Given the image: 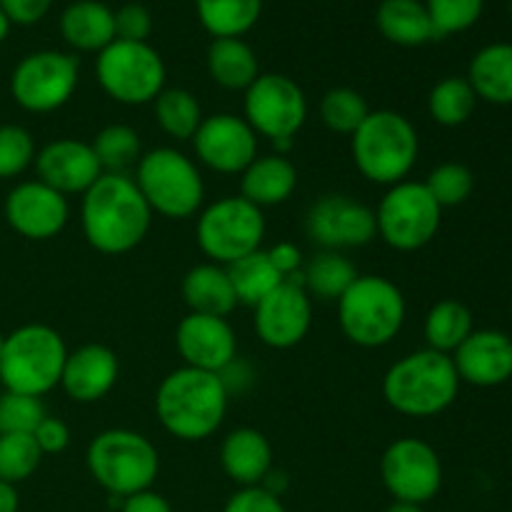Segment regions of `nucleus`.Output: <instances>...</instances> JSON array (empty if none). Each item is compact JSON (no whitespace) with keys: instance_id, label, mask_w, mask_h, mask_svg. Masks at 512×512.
I'll return each mask as SVG.
<instances>
[{"instance_id":"nucleus-1","label":"nucleus","mask_w":512,"mask_h":512,"mask_svg":"<svg viewBox=\"0 0 512 512\" xmlns=\"http://www.w3.org/2000/svg\"><path fill=\"white\" fill-rule=\"evenodd\" d=\"M153 223V210L130 175L103 173L80 203V228L93 250L125 255L138 248Z\"/></svg>"},{"instance_id":"nucleus-2","label":"nucleus","mask_w":512,"mask_h":512,"mask_svg":"<svg viewBox=\"0 0 512 512\" xmlns=\"http://www.w3.org/2000/svg\"><path fill=\"white\" fill-rule=\"evenodd\" d=\"M228 403L230 393L218 373L183 365L160 380L153 408L165 433L183 443H200L218 433Z\"/></svg>"},{"instance_id":"nucleus-3","label":"nucleus","mask_w":512,"mask_h":512,"mask_svg":"<svg viewBox=\"0 0 512 512\" xmlns=\"http://www.w3.org/2000/svg\"><path fill=\"white\" fill-rule=\"evenodd\" d=\"M460 375L450 355L438 350H415L388 368L383 398L405 418H435L455 403Z\"/></svg>"},{"instance_id":"nucleus-4","label":"nucleus","mask_w":512,"mask_h":512,"mask_svg":"<svg viewBox=\"0 0 512 512\" xmlns=\"http://www.w3.org/2000/svg\"><path fill=\"white\" fill-rule=\"evenodd\" d=\"M353 163L365 180L375 185L403 183L420 155L415 125L398 110H370L358 130L350 135Z\"/></svg>"},{"instance_id":"nucleus-5","label":"nucleus","mask_w":512,"mask_h":512,"mask_svg":"<svg viewBox=\"0 0 512 512\" xmlns=\"http://www.w3.org/2000/svg\"><path fill=\"white\" fill-rule=\"evenodd\" d=\"M405 295L383 275H358L340 295L338 323L345 338L358 348H383L405 325Z\"/></svg>"},{"instance_id":"nucleus-6","label":"nucleus","mask_w":512,"mask_h":512,"mask_svg":"<svg viewBox=\"0 0 512 512\" xmlns=\"http://www.w3.org/2000/svg\"><path fill=\"white\" fill-rule=\"evenodd\" d=\"M68 348L58 330L43 323H30L5 335L0 355V385L3 390L43 398L60 388Z\"/></svg>"},{"instance_id":"nucleus-7","label":"nucleus","mask_w":512,"mask_h":512,"mask_svg":"<svg viewBox=\"0 0 512 512\" xmlns=\"http://www.w3.org/2000/svg\"><path fill=\"white\" fill-rule=\"evenodd\" d=\"M133 180L153 215L185 220L203 210V175L195 160L180 150L155 148L143 153L135 165Z\"/></svg>"},{"instance_id":"nucleus-8","label":"nucleus","mask_w":512,"mask_h":512,"mask_svg":"<svg viewBox=\"0 0 512 512\" xmlns=\"http://www.w3.org/2000/svg\"><path fill=\"white\" fill-rule=\"evenodd\" d=\"M90 475L113 498L148 490L160 473L158 448L143 433L125 428L95 435L85 453Z\"/></svg>"},{"instance_id":"nucleus-9","label":"nucleus","mask_w":512,"mask_h":512,"mask_svg":"<svg viewBox=\"0 0 512 512\" xmlns=\"http://www.w3.org/2000/svg\"><path fill=\"white\" fill-rule=\"evenodd\" d=\"M195 240L210 263L228 268L235 260L260 250L265 240V215L243 195H225L200 210Z\"/></svg>"},{"instance_id":"nucleus-10","label":"nucleus","mask_w":512,"mask_h":512,"mask_svg":"<svg viewBox=\"0 0 512 512\" xmlns=\"http://www.w3.org/2000/svg\"><path fill=\"white\" fill-rule=\"evenodd\" d=\"M95 78L115 103L148 105L163 93L168 70L150 43L113 40L95 58Z\"/></svg>"},{"instance_id":"nucleus-11","label":"nucleus","mask_w":512,"mask_h":512,"mask_svg":"<svg viewBox=\"0 0 512 512\" xmlns=\"http://www.w3.org/2000/svg\"><path fill=\"white\" fill-rule=\"evenodd\" d=\"M440 223H443V208L435 203L425 183L415 180L390 185L375 210L378 238L400 253H413L433 243Z\"/></svg>"},{"instance_id":"nucleus-12","label":"nucleus","mask_w":512,"mask_h":512,"mask_svg":"<svg viewBox=\"0 0 512 512\" xmlns=\"http://www.w3.org/2000/svg\"><path fill=\"white\" fill-rule=\"evenodd\" d=\"M78 58L63 50H35L15 65L10 75V95L28 113H53L78 90Z\"/></svg>"},{"instance_id":"nucleus-13","label":"nucleus","mask_w":512,"mask_h":512,"mask_svg":"<svg viewBox=\"0 0 512 512\" xmlns=\"http://www.w3.org/2000/svg\"><path fill=\"white\" fill-rule=\"evenodd\" d=\"M243 118L255 135L270 143L295 140L308 120V98L293 78L283 73H260L245 90Z\"/></svg>"},{"instance_id":"nucleus-14","label":"nucleus","mask_w":512,"mask_h":512,"mask_svg":"<svg viewBox=\"0 0 512 512\" xmlns=\"http://www.w3.org/2000/svg\"><path fill=\"white\" fill-rule=\"evenodd\" d=\"M380 475L400 503L425 505L443 488V463L430 443L420 438H398L385 448Z\"/></svg>"},{"instance_id":"nucleus-15","label":"nucleus","mask_w":512,"mask_h":512,"mask_svg":"<svg viewBox=\"0 0 512 512\" xmlns=\"http://www.w3.org/2000/svg\"><path fill=\"white\" fill-rule=\"evenodd\" d=\"M255 333L273 350H290L303 343L313 325V298L305 293L298 275L280 283L255 305Z\"/></svg>"},{"instance_id":"nucleus-16","label":"nucleus","mask_w":512,"mask_h":512,"mask_svg":"<svg viewBox=\"0 0 512 512\" xmlns=\"http://www.w3.org/2000/svg\"><path fill=\"white\" fill-rule=\"evenodd\" d=\"M195 158L220 175L243 173L258 158V135L243 115L213 113L193 135Z\"/></svg>"},{"instance_id":"nucleus-17","label":"nucleus","mask_w":512,"mask_h":512,"mask_svg":"<svg viewBox=\"0 0 512 512\" xmlns=\"http://www.w3.org/2000/svg\"><path fill=\"white\" fill-rule=\"evenodd\" d=\"M305 230L323 250L363 248L378 235L375 210L348 195H323L313 203Z\"/></svg>"},{"instance_id":"nucleus-18","label":"nucleus","mask_w":512,"mask_h":512,"mask_svg":"<svg viewBox=\"0 0 512 512\" xmlns=\"http://www.w3.org/2000/svg\"><path fill=\"white\" fill-rule=\"evenodd\" d=\"M70 218L68 198L40 180L15 185L5 198V220L28 240H50L63 233Z\"/></svg>"},{"instance_id":"nucleus-19","label":"nucleus","mask_w":512,"mask_h":512,"mask_svg":"<svg viewBox=\"0 0 512 512\" xmlns=\"http://www.w3.org/2000/svg\"><path fill=\"white\" fill-rule=\"evenodd\" d=\"M175 348L188 368L220 373L238 358V335L228 318L188 313L175 328Z\"/></svg>"},{"instance_id":"nucleus-20","label":"nucleus","mask_w":512,"mask_h":512,"mask_svg":"<svg viewBox=\"0 0 512 512\" xmlns=\"http://www.w3.org/2000/svg\"><path fill=\"white\" fill-rule=\"evenodd\" d=\"M35 170L40 183L50 185L65 198L85 195L103 175L90 143L75 138H58L43 145L35 155Z\"/></svg>"},{"instance_id":"nucleus-21","label":"nucleus","mask_w":512,"mask_h":512,"mask_svg":"<svg viewBox=\"0 0 512 512\" xmlns=\"http://www.w3.org/2000/svg\"><path fill=\"white\" fill-rule=\"evenodd\" d=\"M460 383L498 388L512 378V338L503 330H473L453 355Z\"/></svg>"},{"instance_id":"nucleus-22","label":"nucleus","mask_w":512,"mask_h":512,"mask_svg":"<svg viewBox=\"0 0 512 512\" xmlns=\"http://www.w3.org/2000/svg\"><path fill=\"white\" fill-rule=\"evenodd\" d=\"M120 375L118 355L100 343H85L68 350L60 388L75 403H98L115 388Z\"/></svg>"},{"instance_id":"nucleus-23","label":"nucleus","mask_w":512,"mask_h":512,"mask_svg":"<svg viewBox=\"0 0 512 512\" xmlns=\"http://www.w3.org/2000/svg\"><path fill=\"white\" fill-rule=\"evenodd\" d=\"M220 465L223 473L240 488L263 485L273 470V445L260 430L238 428L225 435L220 445Z\"/></svg>"},{"instance_id":"nucleus-24","label":"nucleus","mask_w":512,"mask_h":512,"mask_svg":"<svg viewBox=\"0 0 512 512\" xmlns=\"http://www.w3.org/2000/svg\"><path fill=\"white\" fill-rule=\"evenodd\" d=\"M240 175V195L260 210L288 203L298 188V168L288 155H258Z\"/></svg>"},{"instance_id":"nucleus-25","label":"nucleus","mask_w":512,"mask_h":512,"mask_svg":"<svg viewBox=\"0 0 512 512\" xmlns=\"http://www.w3.org/2000/svg\"><path fill=\"white\" fill-rule=\"evenodd\" d=\"M60 35L80 53H100L115 40V10L100 0H75L60 15Z\"/></svg>"},{"instance_id":"nucleus-26","label":"nucleus","mask_w":512,"mask_h":512,"mask_svg":"<svg viewBox=\"0 0 512 512\" xmlns=\"http://www.w3.org/2000/svg\"><path fill=\"white\" fill-rule=\"evenodd\" d=\"M183 300L190 313L218 315V318H228L235 305H240L235 298L233 283H230L228 268L215 263L195 265L185 273Z\"/></svg>"},{"instance_id":"nucleus-27","label":"nucleus","mask_w":512,"mask_h":512,"mask_svg":"<svg viewBox=\"0 0 512 512\" xmlns=\"http://www.w3.org/2000/svg\"><path fill=\"white\" fill-rule=\"evenodd\" d=\"M375 23L383 38L400 48H420L438 38L423 0H383L375 10Z\"/></svg>"},{"instance_id":"nucleus-28","label":"nucleus","mask_w":512,"mask_h":512,"mask_svg":"<svg viewBox=\"0 0 512 512\" xmlns=\"http://www.w3.org/2000/svg\"><path fill=\"white\" fill-rule=\"evenodd\" d=\"M468 83L478 100L512 105V43H490L473 55Z\"/></svg>"},{"instance_id":"nucleus-29","label":"nucleus","mask_w":512,"mask_h":512,"mask_svg":"<svg viewBox=\"0 0 512 512\" xmlns=\"http://www.w3.org/2000/svg\"><path fill=\"white\" fill-rule=\"evenodd\" d=\"M208 73L225 90H248L260 75L255 50L243 38H213L208 48Z\"/></svg>"},{"instance_id":"nucleus-30","label":"nucleus","mask_w":512,"mask_h":512,"mask_svg":"<svg viewBox=\"0 0 512 512\" xmlns=\"http://www.w3.org/2000/svg\"><path fill=\"white\" fill-rule=\"evenodd\" d=\"M298 278L310 298L325 300V303L335 300L338 303L340 295L355 283L358 270L338 250H323V253H318L303 265Z\"/></svg>"},{"instance_id":"nucleus-31","label":"nucleus","mask_w":512,"mask_h":512,"mask_svg":"<svg viewBox=\"0 0 512 512\" xmlns=\"http://www.w3.org/2000/svg\"><path fill=\"white\" fill-rule=\"evenodd\" d=\"M200 25L213 38H243L263 13V0H195Z\"/></svg>"},{"instance_id":"nucleus-32","label":"nucleus","mask_w":512,"mask_h":512,"mask_svg":"<svg viewBox=\"0 0 512 512\" xmlns=\"http://www.w3.org/2000/svg\"><path fill=\"white\" fill-rule=\"evenodd\" d=\"M473 330V313L460 300H440L425 315V343L438 353L453 355Z\"/></svg>"},{"instance_id":"nucleus-33","label":"nucleus","mask_w":512,"mask_h":512,"mask_svg":"<svg viewBox=\"0 0 512 512\" xmlns=\"http://www.w3.org/2000/svg\"><path fill=\"white\" fill-rule=\"evenodd\" d=\"M228 275L230 283H233L238 303L250 305V308H255L265 295H270L280 283H285V278L278 273V268L270 263L268 250L263 248L245 255V258L235 260L233 265H228Z\"/></svg>"},{"instance_id":"nucleus-34","label":"nucleus","mask_w":512,"mask_h":512,"mask_svg":"<svg viewBox=\"0 0 512 512\" xmlns=\"http://www.w3.org/2000/svg\"><path fill=\"white\" fill-rule=\"evenodd\" d=\"M153 115L160 130L175 140H193L205 118L195 95L185 88H163L153 100Z\"/></svg>"},{"instance_id":"nucleus-35","label":"nucleus","mask_w":512,"mask_h":512,"mask_svg":"<svg viewBox=\"0 0 512 512\" xmlns=\"http://www.w3.org/2000/svg\"><path fill=\"white\" fill-rule=\"evenodd\" d=\"M478 105V95L470 88L468 78L450 75L435 83V88L428 95V113L430 118L445 128H458L470 120Z\"/></svg>"},{"instance_id":"nucleus-36","label":"nucleus","mask_w":512,"mask_h":512,"mask_svg":"<svg viewBox=\"0 0 512 512\" xmlns=\"http://www.w3.org/2000/svg\"><path fill=\"white\" fill-rule=\"evenodd\" d=\"M95 158H98L103 173H123L128 175L130 168H135L143 155L140 148V135L130 125L113 123L105 125L90 143Z\"/></svg>"},{"instance_id":"nucleus-37","label":"nucleus","mask_w":512,"mask_h":512,"mask_svg":"<svg viewBox=\"0 0 512 512\" xmlns=\"http://www.w3.org/2000/svg\"><path fill=\"white\" fill-rule=\"evenodd\" d=\"M368 115V100L353 88H333L320 100V120L338 135H353Z\"/></svg>"},{"instance_id":"nucleus-38","label":"nucleus","mask_w":512,"mask_h":512,"mask_svg":"<svg viewBox=\"0 0 512 512\" xmlns=\"http://www.w3.org/2000/svg\"><path fill=\"white\" fill-rule=\"evenodd\" d=\"M40 463H43V453L33 435H0V480L10 485L23 483L40 468Z\"/></svg>"},{"instance_id":"nucleus-39","label":"nucleus","mask_w":512,"mask_h":512,"mask_svg":"<svg viewBox=\"0 0 512 512\" xmlns=\"http://www.w3.org/2000/svg\"><path fill=\"white\" fill-rule=\"evenodd\" d=\"M425 188L435 198L440 208H458L470 198L475 188V178L468 165L463 163H443L430 170Z\"/></svg>"},{"instance_id":"nucleus-40","label":"nucleus","mask_w":512,"mask_h":512,"mask_svg":"<svg viewBox=\"0 0 512 512\" xmlns=\"http://www.w3.org/2000/svg\"><path fill=\"white\" fill-rule=\"evenodd\" d=\"M438 38L473 28L485 10V0H423Z\"/></svg>"},{"instance_id":"nucleus-41","label":"nucleus","mask_w":512,"mask_h":512,"mask_svg":"<svg viewBox=\"0 0 512 512\" xmlns=\"http://www.w3.org/2000/svg\"><path fill=\"white\" fill-rule=\"evenodd\" d=\"M45 415L48 413H45V405L40 398L13 393V390H0V435H33Z\"/></svg>"},{"instance_id":"nucleus-42","label":"nucleus","mask_w":512,"mask_h":512,"mask_svg":"<svg viewBox=\"0 0 512 512\" xmlns=\"http://www.w3.org/2000/svg\"><path fill=\"white\" fill-rule=\"evenodd\" d=\"M35 140L23 125H0V180L23 175L35 163Z\"/></svg>"},{"instance_id":"nucleus-43","label":"nucleus","mask_w":512,"mask_h":512,"mask_svg":"<svg viewBox=\"0 0 512 512\" xmlns=\"http://www.w3.org/2000/svg\"><path fill=\"white\" fill-rule=\"evenodd\" d=\"M153 33V15L145 5L125 3L115 10V40H130V43H148Z\"/></svg>"},{"instance_id":"nucleus-44","label":"nucleus","mask_w":512,"mask_h":512,"mask_svg":"<svg viewBox=\"0 0 512 512\" xmlns=\"http://www.w3.org/2000/svg\"><path fill=\"white\" fill-rule=\"evenodd\" d=\"M223 512H288L280 498L263 485H253V488H240L238 493L230 495L225 503Z\"/></svg>"},{"instance_id":"nucleus-45","label":"nucleus","mask_w":512,"mask_h":512,"mask_svg":"<svg viewBox=\"0 0 512 512\" xmlns=\"http://www.w3.org/2000/svg\"><path fill=\"white\" fill-rule=\"evenodd\" d=\"M33 438L35 443H38L40 453L58 455L70 445V430L60 418H50V415H45V418L40 420L38 428H35Z\"/></svg>"},{"instance_id":"nucleus-46","label":"nucleus","mask_w":512,"mask_h":512,"mask_svg":"<svg viewBox=\"0 0 512 512\" xmlns=\"http://www.w3.org/2000/svg\"><path fill=\"white\" fill-rule=\"evenodd\" d=\"M0 8L15 25H35L50 13L53 0H0Z\"/></svg>"},{"instance_id":"nucleus-47","label":"nucleus","mask_w":512,"mask_h":512,"mask_svg":"<svg viewBox=\"0 0 512 512\" xmlns=\"http://www.w3.org/2000/svg\"><path fill=\"white\" fill-rule=\"evenodd\" d=\"M268 258H270V263L278 268V273L283 275L285 280L293 278V275H298L305 265L303 253H300L298 245L288 243V240H283V243H275L273 248L268 250Z\"/></svg>"},{"instance_id":"nucleus-48","label":"nucleus","mask_w":512,"mask_h":512,"mask_svg":"<svg viewBox=\"0 0 512 512\" xmlns=\"http://www.w3.org/2000/svg\"><path fill=\"white\" fill-rule=\"evenodd\" d=\"M120 512H173V508H170V503L163 495L148 488L123 498V508H120Z\"/></svg>"},{"instance_id":"nucleus-49","label":"nucleus","mask_w":512,"mask_h":512,"mask_svg":"<svg viewBox=\"0 0 512 512\" xmlns=\"http://www.w3.org/2000/svg\"><path fill=\"white\" fill-rule=\"evenodd\" d=\"M218 375H220V380L225 383V388H228L230 395L243 393L245 388H250V385H253V378H255L253 370H250V365L240 363L238 358H235L228 368L220 370Z\"/></svg>"},{"instance_id":"nucleus-50","label":"nucleus","mask_w":512,"mask_h":512,"mask_svg":"<svg viewBox=\"0 0 512 512\" xmlns=\"http://www.w3.org/2000/svg\"><path fill=\"white\" fill-rule=\"evenodd\" d=\"M18 508H20V498L15 485L0 480V512H18Z\"/></svg>"},{"instance_id":"nucleus-51","label":"nucleus","mask_w":512,"mask_h":512,"mask_svg":"<svg viewBox=\"0 0 512 512\" xmlns=\"http://www.w3.org/2000/svg\"><path fill=\"white\" fill-rule=\"evenodd\" d=\"M385 512H423V505H413V503H400V500H393Z\"/></svg>"},{"instance_id":"nucleus-52","label":"nucleus","mask_w":512,"mask_h":512,"mask_svg":"<svg viewBox=\"0 0 512 512\" xmlns=\"http://www.w3.org/2000/svg\"><path fill=\"white\" fill-rule=\"evenodd\" d=\"M10 20H8V15L3 13V8H0V43H3L5 38H8V33H10Z\"/></svg>"},{"instance_id":"nucleus-53","label":"nucleus","mask_w":512,"mask_h":512,"mask_svg":"<svg viewBox=\"0 0 512 512\" xmlns=\"http://www.w3.org/2000/svg\"><path fill=\"white\" fill-rule=\"evenodd\" d=\"M3 348H5V335L0 333V355H3Z\"/></svg>"},{"instance_id":"nucleus-54","label":"nucleus","mask_w":512,"mask_h":512,"mask_svg":"<svg viewBox=\"0 0 512 512\" xmlns=\"http://www.w3.org/2000/svg\"><path fill=\"white\" fill-rule=\"evenodd\" d=\"M0 390H3V385H0Z\"/></svg>"}]
</instances>
